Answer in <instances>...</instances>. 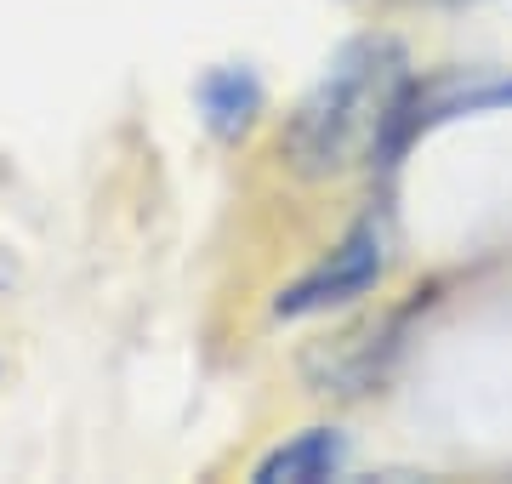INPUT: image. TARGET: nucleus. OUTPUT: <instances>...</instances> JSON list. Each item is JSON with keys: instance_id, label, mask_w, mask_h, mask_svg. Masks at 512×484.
I'll return each mask as SVG.
<instances>
[{"instance_id": "nucleus-2", "label": "nucleus", "mask_w": 512, "mask_h": 484, "mask_svg": "<svg viewBox=\"0 0 512 484\" xmlns=\"http://www.w3.org/2000/svg\"><path fill=\"white\" fill-rule=\"evenodd\" d=\"M382 274H387V223L382 217H365V223H353V234L336 245L313 274H302V280L274 302V314L279 319L330 314V308H342V302H359Z\"/></svg>"}, {"instance_id": "nucleus-1", "label": "nucleus", "mask_w": 512, "mask_h": 484, "mask_svg": "<svg viewBox=\"0 0 512 484\" xmlns=\"http://www.w3.org/2000/svg\"><path fill=\"white\" fill-rule=\"evenodd\" d=\"M404 69H410L404 52L382 35L342 46L325 80L296 103L291 126H285V160L308 177H330V171L353 166L365 149L376 154L387 114L410 86Z\"/></svg>"}, {"instance_id": "nucleus-4", "label": "nucleus", "mask_w": 512, "mask_h": 484, "mask_svg": "<svg viewBox=\"0 0 512 484\" xmlns=\"http://www.w3.org/2000/svg\"><path fill=\"white\" fill-rule=\"evenodd\" d=\"M194 103H200L205 126L217 131V137H245L251 120L262 114V80H256L251 69L228 63V69H211V75L194 86Z\"/></svg>"}, {"instance_id": "nucleus-3", "label": "nucleus", "mask_w": 512, "mask_h": 484, "mask_svg": "<svg viewBox=\"0 0 512 484\" xmlns=\"http://www.w3.org/2000/svg\"><path fill=\"white\" fill-rule=\"evenodd\" d=\"M342 462H348V439L336 428H308L256 467V484H319V479H336Z\"/></svg>"}]
</instances>
